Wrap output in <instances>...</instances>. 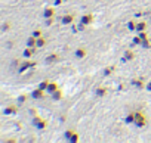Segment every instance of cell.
Segmentation results:
<instances>
[{
  "label": "cell",
  "mask_w": 151,
  "mask_h": 143,
  "mask_svg": "<svg viewBox=\"0 0 151 143\" xmlns=\"http://www.w3.org/2000/svg\"><path fill=\"white\" fill-rule=\"evenodd\" d=\"M33 124H34V127H36V128H39V130H45V128L47 127V122H46L45 120H42L39 115H34Z\"/></svg>",
  "instance_id": "obj_3"
},
{
  "label": "cell",
  "mask_w": 151,
  "mask_h": 143,
  "mask_svg": "<svg viewBox=\"0 0 151 143\" xmlns=\"http://www.w3.org/2000/svg\"><path fill=\"white\" fill-rule=\"evenodd\" d=\"M145 28H147V24H145L144 21L136 24V31H138V33H141V31H145Z\"/></svg>",
  "instance_id": "obj_20"
},
{
  "label": "cell",
  "mask_w": 151,
  "mask_h": 143,
  "mask_svg": "<svg viewBox=\"0 0 151 143\" xmlns=\"http://www.w3.org/2000/svg\"><path fill=\"white\" fill-rule=\"evenodd\" d=\"M145 89H147L148 92H151V80H150V81L147 83V86H145Z\"/></svg>",
  "instance_id": "obj_32"
},
{
  "label": "cell",
  "mask_w": 151,
  "mask_h": 143,
  "mask_svg": "<svg viewBox=\"0 0 151 143\" xmlns=\"http://www.w3.org/2000/svg\"><path fill=\"white\" fill-rule=\"evenodd\" d=\"M138 36L141 37V40H148V36H147V33H145V31H141Z\"/></svg>",
  "instance_id": "obj_29"
},
{
  "label": "cell",
  "mask_w": 151,
  "mask_h": 143,
  "mask_svg": "<svg viewBox=\"0 0 151 143\" xmlns=\"http://www.w3.org/2000/svg\"><path fill=\"white\" fill-rule=\"evenodd\" d=\"M18 112V108L17 106H6L5 109H3V114L5 115H14V114H17Z\"/></svg>",
  "instance_id": "obj_9"
},
{
  "label": "cell",
  "mask_w": 151,
  "mask_h": 143,
  "mask_svg": "<svg viewBox=\"0 0 151 143\" xmlns=\"http://www.w3.org/2000/svg\"><path fill=\"white\" fill-rule=\"evenodd\" d=\"M64 2V0H55V6H58V5H61Z\"/></svg>",
  "instance_id": "obj_33"
},
{
  "label": "cell",
  "mask_w": 151,
  "mask_h": 143,
  "mask_svg": "<svg viewBox=\"0 0 151 143\" xmlns=\"http://www.w3.org/2000/svg\"><path fill=\"white\" fill-rule=\"evenodd\" d=\"M64 136H65V139H67L68 142H71V143H77V142H79V134L76 133V131H73V130H67V131L64 133Z\"/></svg>",
  "instance_id": "obj_2"
},
{
  "label": "cell",
  "mask_w": 151,
  "mask_h": 143,
  "mask_svg": "<svg viewBox=\"0 0 151 143\" xmlns=\"http://www.w3.org/2000/svg\"><path fill=\"white\" fill-rule=\"evenodd\" d=\"M141 44H142V47H144V49H150V47H151L150 40H142V43H141Z\"/></svg>",
  "instance_id": "obj_26"
},
{
  "label": "cell",
  "mask_w": 151,
  "mask_h": 143,
  "mask_svg": "<svg viewBox=\"0 0 151 143\" xmlns=\"http://www.w3.org/2000/svg\"><path fill=\"white\" fill-rule=\"evenodd\" d=\"M55 15V9L53 8H46L45 9V18H53Z\"/></svg>",
  "instance_id": "obj_15"
},
{
  "label": "cell",
  "mask_w": 151,
  "mask_h": 143,
  "mask_svg": "<svg viewBox=\"0 0 151 143\" xmlns=\"http://www.w3.org/2000/svg\"><path fill=\"white\" fill-rule=\"evenodd\" d=\"M130 84L138 87V89H144V77H139V80H132Z\"/></svg>",
  "instance_id": "obj_10"
},
{
  "label": "cell",
  "mask_w": 151,
  "mask_h": 143,
  "mask_svg": "<svg viewBox=\"0 0 151 143\" xmlns=\"http://www.w3.org/2000/svg\"><path fill=\"white\" fill-rule=\"evenodd\" d=\"M127 28H129L130 31H136V24H135L133 21H129V24H127Z\"/></svg>",
  "instance_id": "obj_24"
},
{
  "label": "cell",
  "mask_w": 151,
  "mask_h": 143,
  "mask_svg": "<svg viewBox=\"0 0 151 143\" xmlns=\"http://www.w3.org/2000/svg\"><path fill=\"white\" fill-rule=\"evenodd\" d=\"M95 93H96V96L102 97V96H105V95H107V89H105V87H98Z\"/></svg>",
  "instance_id": "obj_17"
},
{
  "label": "cell",
  "mask_w": 151,
  "mask_h": 143,
  "mask_svg": "<svg viewBox=\"0 0 151 143\" xmlns=\"http://www.w3.org/2000/svg\"><path fill=\"white\" fill-rule=\"evenodd\" d=\"M53 24V18H46V25H52Z\"/></svg>",
  "instance_id": "obj_31"
},
{
  "label": "cell",
  "mask_w": 151,
  "mask_h": 143,
  "mask_svg": "<svg viewBox=\"0 0 151 143\" xmlns=\"http://www.w3.org/2000/svg\"><path fill=\"white\" fill-rule=\"evenodd\" d=\"M58 89H59V87H58V84H56V83H49V86H47V90H46V92L52 95V93H53L55 90H58Z\"/></svg>",
  "instance_id": "obj_16"
},
{
  "label": "cell",
  "mask_w": 151,
  "mask_h": 143,
  "mask_svg": "<svg viewBox=\"0 0 151 143\" xmlns=\"http://www.w3.org/2000/svg\"><path fill=\"white\" fill-rule=\"evenodd\" d=\"M31 97L33 99H45L46 97V93H45V90H42V89H36V90H33L31 92Z\"/></svg>",
  "instance_id": "obj_5"
},
{
  "label": "cell",
  "mask_w": 151,
  "mask_h": 143,
  "mask_svg": "<svg viewBox=\"0 0 151 143\" xmlns=\"http://www.w3.org/2000/svg\"><path fill=\"white\" fill-rule=\"evenodd\" d=\"M9 30H11V22H5V24L2 25V31L6 33V31H9Z\"/></svg>",
  "instance_id": "obj_25"
},
{
  "label": "cell",
  "mask_w": 151,
  "mask_h": 143,
  "mask_svg": "<svg viewBox=\"0 0 151 143\" xmlns=\"http://www.w3.org/2000/svg\"><path fill=\"white\" fill-rule=\"evenodd\" d=\"M25 100H27V96H25V95H21V96L18 97V103H24Z\"/></svg>",
  "instance_id": "obj_30"
},
{
  "label": "cell",
  "mask_w": 151,
  "mask_h": 143,
  "mask_svg": "<svg viewBox=\"0 0 151 143\" xmlns=\"http://www.w3.org/2000/svg\"><path fill=\"white\" fill-rule=\"evenodd\" d=\"M74 22V16L73 15H65V16H62V24L64 25H71Z\"/></svg>",
  "instance_id": "obj_11"
},
{
  "label": "cell",
  "mask_w": 151,
  "mask_h": 143,
  "mask_svg": "<svg viewBox=\"0 0 151 143\" xmlns=\"http://www.w3.org/2000/svg\"><path fill=\"white\" fill-rule=\"evenodd\" d=\"M124 122L126 124H135V112L127 114V117L124 118Z\"/></svg>",
  "instance_id": "obj_14"
},
{
  "label": "cell",
  "mask_w": 151,
  "mask_h": 143,
  "mask_svg": "<svg viewBox=\"0 0 151 143\" xmlns=\"http://www.w3.org/2000/svg\"><path fill=\"white\" fill-rule=\"evenodd\" d=\"M27 46H28V47H37V38H36L34 36L28 37V38H27Z\"/></svg>",
  "instance_id": "obj_12"
},
{
  "label": "cell",
  "mask_w": 151,
  "mask_h": 143,
  "mask_svg": "<svg viewBox=\"0 0 151 143\" xmlns=\"http://www.w3.org/2000/svg\"><path fill=\"white\" fill-rule=\"evenodd\" d=\"M45 60H46V63H55V62L59 60V55H58V53H52V55L46 56Z\"/></svg>",
  "instance_id": "obj_6"
},
{
  "label": "cell",
  "mask_w": 151,
  "mask_h": 143,
  "mask_svg": "<svg viewBox=\"0 0 151 143\" xmlns=\"http://www.w3.org/2000/svg\"><path fill=\"white\" fill-rule=\"evenodd\" d=\"M36 53V47H27L24 50V58H31Z\"/></svg>",
  "instance_id": "obj_13"
},
{
  "label": "cell",
  "mask_w": 151,
  "mask_h": 143,
  "mask_svg": "<svg viewBox=\"0 0 151 143\" xmlns=\"http://www.w3.org/2000/svg\"><path fill=\"white\" fill-rule=\"evenodd\" d=\"M61 97H62V92H61L59 89H58V90H55V92L52 93V99H53V100H59Z\"/></svg>",
  "instance_id": "obj_18"
},
{
  "label": "cell",
  "mask_w": 151,
  "mask_h": 143,
  "mask_svg": "<svg viewBox=\"0 0 151 143\" xmlns=\"http://www.w3.org/2000/svg\"><path fill=\"white\" fill-rule=\"evenodd\" d=\"M142 43V40H141V37L139 36H136L133 40H132V44H141Z\"/></svg>",
  "instance_id": "obj_27"
},
{
  "label": "cell",
  "mask_w": 151,
  "mask_h": 143,
  "mask_svg": "<svg viewBox=\"0 0 151 143\" xmlns=\"http://www.w3.org/2000/svg\"><path fill=\"white\" fill-rule=\"evenodd\" d=\"M46 44V38L45 37H39L37 38V47H43Z\"/></svg>",
  "instance_id": "obj_23"
},
{
  "label": "cell",
  "mask_w": 151,
  "mask_h": 143,
  "mask_svg": "<svg viewBox=\"0 0 151 143\" xmlns=\"http://www.w3.org/2000/svg\"><path fill=\"white\" fill-rule=\"evenodd\" d=\"M49 83H50V81H47V80L42 81V83L39 84V89H42V90H45V92H46V90H47V86H49Z\"/></svg>",
  "instance_id": "obj_22"
},
{
  "label": "cell",
  "mask_w": 151,
  "mask_h": 143,
  "mask_svg": "<svg viewBox=\"0 0 151 143\" xmlns=\"http://www.w3.org/2000/svg\"><path fill=\"white\" fill-rule=\"evenodd\" d=\"M64 2H68V0H64Z\"/></svg>",
  "instance_id": "obj_35"
},
{
  "label": "cell",
  "mask_w": 151,
  "mask_h": 143,
  "mask_svg": "<svg viewBox=\"0 0 151 143\" xmlns=\"http://www.w3.org/2000/svg\"><path fill=\"white\" fill-rule=\"evenodd\" d=\"M92 21H93V15H92V14L83 15V18L80 19V22H82V24H85V25H89V24H92Z\"/></svg>",
  "instance_id": "obj_7"
},
{
  "label": "cell",
  "mask_w": 151,
  "mask_h": 143,
  "mask_svg": "<svg viewBox=\"0 0 151 143\" xmlns=\"http://www.w3.org/2000/svg\"><path fill=\"white\" fill-rule=\"evenodd\" d=\"M31 36H34L36 38H39V37H42V31H40V30H34Z\"/></svg>",
  "instance_id": "obj_28"
},
{
  "label": "cell",
  "mask_w": 151,
  "mask_h": 143,
  "mask_svg": "<svg viewBox=\"0 0 151 143\" xmlns=\"http://www.w3.org/2000/svg\"><path fill=\"white\" fill-rule=\"evenodd\" d=\"M132 59H135V53H133L132 50H126V52H124V56H123V59H122V62H127V60H132Z\"/></svg>",
  "instance_id": "obj_8"
},
{
  "label": "cell",
  "mask_w": 151,
  "mask_h": 143,
  "mask_svg": "<svg viewBox=\"0 0 151 143\" xmlns=\"http://www.w3.org/2000/svg\"><path fill=\"white\" fill-rule=\"evenodd\" d=\"M114 69H116V65H110L108 68L104 69V75H110V74H113V73H114Z\"/></svg>",
  "instance_id": "obj_19"
},
{
  "label": "cell",
  "mask_w": 151,
  "mask_h": 143,
  "mask_svg": "<svg viewBox=\"0 0 151 143\" xmlns=\"http://www.w3.org/2000/svg\"><path fill=\"white\" fill-rule=\"evenodd\" d=\"M135 125L139 128L147 125V117L142 111H135Z\"/></svg>",
  "instance_id": "obj_1"
},
{
  "label": "cell",
  "mask_w": 151,
  "mask_h": 143,
  "mask_svg": "<svg viewBox=\"0 0 151 143\" xmlns=\"http://www.w3.org/2000/svg\"><path fill=\"white\" fill-rule=\"evenodd\" d=\"M6 142H8V143H14V142H17V140H15V139H8Z\"/></svg>",
  "instance_id": "obj_34"
},
{
  "label": "cell",
  "mask_w": 151,
  "mask_h": 143,
  "mask_svg": "<svg viewBox=\"0 0 151 143\" xmlns=\"http://www.w3.org/2000/svg\"><path fill=\"white\" fill-rule=\"evenodd\" d=\"M74 53H76V56H77V58H80V59L86 56V50H85V49H77V50H76Z\"/></svg>",
  "instance_id": "obj_21"
},
{
  "label": "cell",
  "mask_w": 151,
  "mask_h": 143,
  "mask_svg": "<svg viewBox=\"0 0 151 143\" xmlns=\"http://www.w3.org/2000/svg\"><path fill=\"white\" fill-rule=\"evenodd\" d=\"M37 63L36 62H33V60H24L22 63H21V66H19V74H22V73H25L27 69H30V68H33V66H36Z\"/></svg>",
  "instance_id": "obj_4"
}]
</instances>
